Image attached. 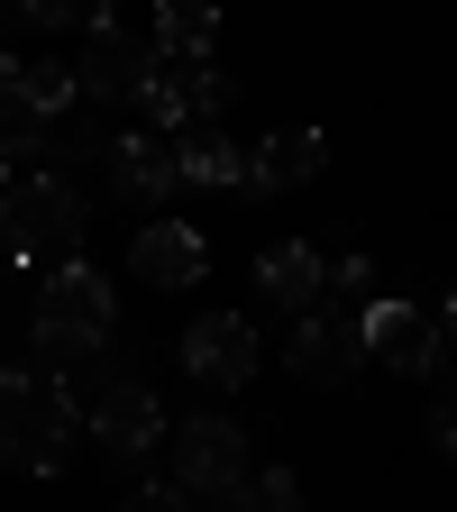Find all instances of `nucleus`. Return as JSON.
I'll return each instance as SVG.
<instances>
[{
  "label": "nucleus",
  "mask_w": 457,
  "mask_h": 512,
  "mask_svg": "<svg viewBox=\"0 0 457 512\" xmlns=\"http://www.w3.org/2000/svg\"><path fill=\"white\" fill-rule=\"evenodd\" d=\"M74 375H37V366H0V467L55 476L74 458Z\"/></svg>",
  "instance_id": "f257e3e1"
},
{
  "label": "nucleus",
  "mask_w": 457,
  "mask_h": 512,
  "mask_svg": "<svg viewBox=\"0 0 457 512\" xmlns=\"http://www.w3.org/2000/svg\"><path fill=\"white\" fill-rule=\"evenodd\" d=\"M28 330H37V348L55 357V366H83V357H101L110 348V330H119V293H110V275L101 266H55L46 284H37V302H28Z\"/></svg>",
  "instance_id": "f03ea898"
},
{
  "label": "nucleus",
  "mask_w": 457,
  "mask_h": 512,
  "mask_svg": "<svg viewBox=\"0 0 457 512\" xmlns=\"http://www.w3.org/2000/svg\"><path fill=\"white\" fill-rule=\"evenodd\" d=\"M83 229H92V211H83L74 174H19L0 192V256H10V266H46V256L74 266Z\"/></svg>",
  "instance_id": "7ed1b4c3"
},
{
  "label": "nucleus",
  "mask_w": 457,
  "mask_h": 512,
  "mask_svg": "<svg viewBox=\"0 0 457 512\" xmlns=\"http://www.w3.org/2000/svg\"><path fill=\"white\" fill-rule=\"evenodd\" d=\"M165 448H174V485L192 503H229L247 485V430L229 412H192L183 430H165Z\"/></svg>",
  "instance_id": "20e7f679"
},
{
  "label": "nucleus",
  "mask_w": 457,
  "mask_h": 512,
  "mask_svg": "<svg viewBox=\"0 0 457 512\" xmlns=\"http://www.w3.org/2000/svg\"><path fill=\"white\" fill-rule=\"evenodd\" d=\"M147 74H156V46H147V28H128V19H92L83 28V64H74V83H83V101H138L147 92Z\"/></svg>",
  "instance_id": "39448f33"
},
{
  "label": "nucleus",
  "mask_w": 457,
  "mask_h": 512,
  "mask_svg": "<svg viewBox=\"0 0 457 512\" xmlns=\"http://www.w3.org/2000/svg\"><path fill=\"white\" fill-rule=\"evenodd\" d=\"M83 101V83H74V64H19V83L0 92V147L10 156H28V147H46V128Z\"/></svg>",
  "instance_id": "423d86ee"
},
{
  "label": "nucleus",
  "mask_w": 457,
  "mask_h": 512,
  "mask_svg": "<svg viewBox=\"0 0 457 512\" xmlns=\"http://www.w3.org/2000/svg\"><path fill=\"white\" fill-rule=\"evenodd\" d=\"M83 430L110 448V458L138 467L147 448L165 439V403H156V384H147V375H110L101 394H92V412H83Z\"/></svg>",
  "instance_id": "0eeeda50"
},
{
  "label": "nucleus",
  "mask_w": 457,
  "mask_h": 512,
  "mask_svg": "<svg viewBox=\"0 0 457 512\" xmlns=\"http://www.w3.org/2000/svg\"><path fill=\"white\" fill-rule=\"evenodd\" d=\"M256 357H266V348H256V320L247 311H202L183 330V375L211 384V394H238V384L256 375Z\"/></svg>",
  "instance_id": "6e6552de"
},
{
  "label": "nucleus",
  "mask_w": 457,
  "mask_h": 512,
  "mask_svg": "<svg viewBox=\"0 0 457 512\" xmlns=\"http://www.w3.org/2000/svg\"><path fill=\"white\" fill-rule=\"evenodd\" d=\"M357 330H366V357L375 366H394V375H439L448 339H439V320L421 302H366L357 311Z\"/></svg>",
  "instance_id": "1a4fd4ad"
},
{
  "label": "nucleus",
  "mask_w": 457,
  "mask_h": 512,
  "mask_svg": "<svg viewBox=\"0 0 457 512\" xmlns=\"http://www.w3.org/2000/svg\"><path fill=\"white\" fill-rule=\"evenodd\" d=\"M128 266H138L156 293H183V284L211 275V247H202V229H192V220L147 211V220H138V247H128Z\"/></svg>",
  "instance_id": "9d476101"
},
{
  "label": "nucleus",
  "mask_w": 457,
  "mask_h": 512,
  "mask_svg": "<svg viewBox=\"0 0 457 512\" xmlns=\"http://www.w3.org/2000/svg\"><path fill=\"white\" fill-rule=\"evenodd\" d=\"M357 366H366V330H357L348 311H311L302 330H293V375L302 384H348Z\"/></svg>",
  "instance_id": "9b49d317"
},
{
  "label": "nucleus",
  "mask_w": 457,
  "mask_h": 512,
  "mask_svg": "<svg viewBox=\"0 0 457 512\" xmlns=\"http://www.w3.org/2000/svg\"><path fill=\"white\" fill-rule=\"evenodd\" d=\"M110 183L128 192V202H165V192H183V147L156 138V128H138V138H110Z\"/></svg>",
  "instance_id": "f8f14e48"
},
{
  "label": "nucleus",
  "mask_w": 457,
  "mask_h": 512,
  "mask_svg": "<svg viewBox=\"0 0 457 512\" xmlns=\"http://www.w3.org/2000/svg\"><path fill=\"white\" fill-rule=\"evenodd\" d=\"M256 284H266L284 311H320V293H330V256H320V247H302V238H275L266 256H256Z\"/></svg>",
  "instance_id": "ddd939ff"
},
{
  "label": "nucleus",
  "mask_w": 457,
  "mask_h": 512,
  "mask_svg": "<svg viewBox=\"0 0 457 512\" xmlns=\"http://www.w3.org/2000/svg\"><path fill=\"white\" fill-rule=\"evenodd\" d=\"M320 165H330V138H320V128H275V138L247 156V192H293Z\"/></svg>",
  "instance_id": "4468645a"
},
{
  "label": "nucleus",
  "mask_w": 457,
  "mask_h": 512,
  "mask_svg": "<svg viewBox=\"0 0 457 512\" xmlns=\"http://www.w3.org/2000/svg\"><path fill=\"white\" fill-rule=\"evenodd\" d=\"M147 46H156V64H211V46H220V19H211V10H192V0H174V10H156Z\"/></svg>",
  "instance_id": "2eb2a0df"
},
{
  "label": "nucleus",
  "mask_w": 457,
  "mask_h": 512,
  "mask_svg": "<svg viewBox=\"0 0 457 512\" xmlns=\"http://www.w3.org/2000/svg\"><path fill=\"white\" fill-rule=\"evenodd\" d=\"M174 147H183V183H202V192H238L247 183V147H229L220 128H192Z\"/></svg>",
  "instance_id": "dca6fc26"
},
{
  "label": "nucleus",
  "mask_w": 457,
  "mask_h": 512,
  "mask_svg": "<svg viewBox=\"0 0 457 512\" xmlns=\"http://www.w3.org/2000/svg\"><path fill=\"white\" fill-rule=\"evenodd\" d=\"M138 101H147V128H156V138H183V128L202 119V110H192V64H156Z\"/></svg>",
  "instance_id": "f3484780"
},
{
  "label": "nucleus",
  "mask_w": 457,
  "mask_h": 512,
  "mask_svg": "<svg viewBox=\"0 0 457 512\" xmlns=\"http://www.w3.org/2000/svg\"><path fill=\"white\" fill-rule=\"evenodd\" d=\"M220 512H311L302 503V485H293V467H266V476H247Z\"/></svg>",
  "instance_id": "a211bd4d"
},
{
  "label": "nucleus",
  "mask_w": 457,
  "mask_h": 512,
  "mask_svg": "<svg viewBox=\"0 0 457 512\" xmlns=\"http://www.w3.org/2000/svg\"><path fill=\"white\" fill-rule=\"evenodd\" d=\"M430 439H439V458H457V366L439 375V403H430Z\"/></svg>",
  "instance_id": "6ab92c4d"
},
{
  "label": "nucleus",
  "mask_w": 457,
  "mask_h": 512,
  "mask_svg": "<svg viewBox=\"0 0 457 512\" xmlns=\"http://www.w3.org/2000/svg\"><path fill=\"white\" fill-rule=\"evenodd\" d=\"M192 110H202V119L229 110V74H220V64H192Z\"/></svg>",
  "instance_id": "aec40b11"
},
{
  "label": "nucleus",
  "mask_w": 457,
  "mask_h": 512,
  "mask_svg": "<svg viewBox=\"0 0 457 512\" xmlns=\"http://www.w3.org/2000/svg\"><path fill=\"white\" fill-rule=\"evenodd\" d=\"M28 19L37 28H92L101 10H83V0H28Z\"/></svg>",
  "instance_id": "412c9836"
},
{
  "label": "nucleus",
  "mask_w": 457,
  "mask_h": 512,
  "mask_svg": "<svg viewBox=\"0 0 457 512\" xmlns=\"http://www.w3.org/2000/svg\"><path fill=\"white\" fill-rule=\"evenodd\" d=\"M119 512H192V494H183V485H138Z\"/></svg>",
  "instance_id": "4be33fe9"
},
{
  "label": "nucleus",
  "mask_w": 457,
  "mask_h": 512,
  "mask_svg": "<svg viewBox=\"0 0 457 512\" xmlns=\"http://www.w3.org/2000/svg\"><path fill=\"white\" fill-rule=\"evenodd\" d=\"M64 156H101L110 165V128L101 119H74V128H64Z\"/></svg>",
  "instance_id": "5701e85b"
},
{
  "label": "nucleus",
  "mask_w": 457,
  "mask_h": 512,
  "mask_svg": "<svg viewBox=\"0 0 457 512\" xmlns=\"http://www.w3.org/2000/svg\"><path fill=\"white\" fill-rule=\"evenodd\" d=\"M330 284H339V293H366V284H375V266H366V256H339Z\"/></svg>",
  "instance_id": "b1692460"
},
{
  "label": "nucleus",
  "mask_w": 457,
  "mask_h": 512,
  "mask_svg": "<svg viewBox=\"0 0 457 512\" xmlns=\"http://www.w3.org/2000/svg\"><path fill=\"white\" fill-rule=\"evenodd\" d=\"M10 83H19V55H10V46H0V92H10Z\"/></svg>",
  "instance_id": "393cba45"
},
{
  "label": "nucleus",
  "mask_w": 457,
  "mask_h": 512,
  "mask_svg": "<svg viewBox=\"0 0 457 512\" xmlns=\"http://www.w3.org/2000/svg\"><path fill=\"white\" fill-rule=\"evenodd\" d=\"M439 339H448V348H457V293H448V320H439Z\"/></svg>",
  "instance_id": "a878e982"
},
{
  "label": "nucleus",
  "mask_w": 457,
  "mask_h": 512,
  "mask_svg": "<svg viewBox=\"0 0 457 512\" xmlns=\"http://www.w3.org/2000/svg\"><path fill=\"white\" fill-rule=\"evenodd\" d=\"M10 183H19V174H10V147H0V192H10Z\"/></svg>",
  "instance_id": "bb28decb"
}]
</instances>
